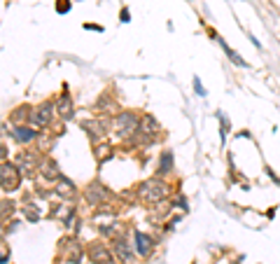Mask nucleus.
Masks as SVG:
<instances>
[{
	"label": "nucleus",
	"mask_w": 280,
	"mask_h": 264,
	"mask_svg": "<svg viewBox=\"0 0 280 264\" xmlns=\"http://www.w3.org/2000/svg\"><path fill=\"white\" fill-rule=\"evenodd\" d=\"M84 199H87V204H89V206L100 208V206H105V201L110 199V192H107L100 182H91L89 187L84 190Z\"/></svg>",
	"instance_id": "10"
},
{
	"label": "nucleus",
	"mask_w": 280,
	"mask_h": 264,
	"mask_svg": "<svg viewBox=\"0 0 280 264\" xmlns=\"http://www.w3.org/2000/svg\"><path fill=\"white\" fill-rule=\"evenodd\" d=\"M210 38H213V40L217 42L220 47H222V50H224V54L229 56V61H231V63H236V66H240V68H247V66H250V63H247V61H245V58H240V54H238V52H233V50H231L229 45H227V40H224V38H222V35H220V33H215V31H210Z\"/></svg>",
	"instance_id": "14"
},
{
	"label": "nucleus",
	"mask_w": 280,
	"mask_h": 264,
	"mask_svg": "<svg viewBox=\"0 0 280 264\" xmlns=\"http://www.w3.org/2000/svg\"><path fill=\"white\" fill-rule=\"evenodd\" d=\"M194 91H196L198 96H208L206 87H203V82H201V80H198V77H194Z\"/></svg>",
	"instance_id": "25"
},
{
	"label": "nucleus",
	"mask_w": 280,
	"mask_h": 264,
	"mask_svg": "<svg viewBox=\"0 0 280 264\" xmlns=\"http://www.w3.org/2000/svg\"><path fill=\"white\" fill-rule=\"evenodd\" d=\"M266 175H269V178H271V180H273V182H276V185H278V187H280V178H278V175H276V173H273V168H269V166H266Z\"/></svg>",
	"instance_id": "27"
},
{
	"label": "nucleus",
	"mask_w": 280,
	"mask_h": 264,
	"mask_svg": "<svg viewBox=\"0 0 280 264\" xmlns=\"http://www.w3.org/2000/svg\"><path fill=\"white\" fill-rule=\"evenodd\" d=\"M93 155H96V159L98 161H107V159H112V148L107 145V143H100V145H96V150H93Z\"/></svg>",
	"instance_id": "22"
},
{
	"label": "nucleus",
	"mask_w": 280,
	"mask_h": 264,
	"mask_svg": "<svg viewBox=\"0 0 280 264\" xmlns=\"http://www.w3.org/2000/svg\"><path fill=\"white\" fill-rule=\"evenodd\" d=\"M159 136H161V124L154 115H140V124H138V131L133 136L131 141H138L142 145H152V143L157 141Z\"/></svg>",
	"instance_id": "3"
},
{
	"label": "nucleus",
	"mask_w": 280,
	"mask_h": 264,
	"mask_svg": "<svg viewBox=\"0 0 280 264\" xmlns=\"http://www.w3.org/2000/svg\"><path fill=\"white\" fill-rule=\"evenodd\" d=\"M21 185V171H19L17 164H9V161H2L0 164V187L5 192H14L19 190Z\"/></svg>",
	"instance_id": "4"
},
{
	"label": "nucleus",
	"mask_w": 280,
	"mask_h": 264,
	"mask_svg": "<svg viewBox=\"0 0 280 264\" xmlns=\"http://www.w3.org/2000/svg\"><path fill=\"white\" fill-rule=\"evenodd\" d=\"M138 124H140V115L136 110H124L115 117L112 122V131L122 138V141H131L136 131H138Z\"/></svg>",
	"instance_id": "2"
},
{
	"label": "nucleus",
	"mask_w": 280,
	"mask_h": 264,
	"mask_svg": "<svg viewBox=\"0 0 280 264\" xmlns=\"http://www.w3.org/2000/svg\"><path fill=\"white\" fill-rule=\"evenodd\" d=\"M61 253H63V257H66L68 262L80 264V260H82V255H84V248H82V243L77 241V236H68V239L61 241Z\"/></svg>",
	"instance_id": "9"
},
{
	"label": "nucleus",
	"mask_w": 280,
	"mask_h": 264,
	"mask_svg": "<svg viewBox=\"0 0 280 264\" xmlns=\"http://www.w3.org/2000/svg\"><path fill=\"white\" fill-rule=\"evenodd\" d=\"M40 178L45 182H58L63 175H61V168H58V164L54 161V159H42V164H40Z\"/></svg>",
	"instance_id": "13"
},
{
	"label": "nucleus",
	"mask_w": 280,
	"mask_h": 264,
	"mask_svg": "<svg viewBox=\"0 0 280 264\" xmlns=\"http://www.w3.org/2000/svg\"><path fill=\"white\" fill-rule=\"evenodd\" d=\"M82 129L87 133H89V138L93 143L96 141H100L103 136L107 133V129H110V124L105 122V119H100V117H96V119H84L82 122Z\"/></svg>",
	"instance_id": "12"
},
{
	"label": "nucleus",
	"mask_w": 280,
	"mask_h": 264,
	"mask_svg": "<svg viewBox=\"0 0 280 264\" xmlns=\"http://www.w3.org/2000/svg\"><path fill=\"white\" fill-rule=\"evenodd\" d=\"M54 194H56V197H61L63 201H73V199L77 197V187H75L73 180L61 178V180L56 182V187H54Z\"/></svg>",
	"instance_id": "16"
},
{
	"label": "nucleus",
	"mask_w": 280,
	"mask_h": 264,
	"mask_svg": "<svg viewBox=\"0 0 280 264\" xmlns=\"http://www.w3.org/2000/svg\"><path fill=\"white\" fill-rule=\"evenodd\" d=\"M56 12H61V14H63V12H70V0H58Z\"/></svg>",
	"instance_id": "26"
},
{
	"label": "nucleus",
	"mask_w": 280,
	"mask_h": 264,
	"mask_svg": "<svg viewBox=\"0 0 280 264\" xmlns=\"http://www.w3.org/2000/svg\"><path fill=\"white\" fill-rule=\"evenodd\" d=\"M173 171V152L171 150H164L161 155H159V161H157V175H168Z\"/></svg>",
	"instance_id": "19"
},
{
	"label": "nucleus",
	"mask_w": 280,
	"mask_h": 264,
	"mask_svg": "<svg viewBox=\"0 0 280 264\" xmlns=\"http://www.w3.org/2000/svg\"><path fill=\"white\" fill-rule=\"evenodd\" d=\"M31 110H33L31 106H21V107H17V110H14V115H12V122H14V124H24V122H28V119H31Z\"/></svg>",
	"instance_id": "21"
},
{
	"label": "nucleus",
	"mask_w": 280,
	"mask_h": 264,
	"mask_svg": "<svg viewBox=\"0 0 280 264\" xmlns=\"http://www.w3.org/2000/svg\"><path fill=\"white\" fill-rule=\"evenodd\" d=\"M12 136H14L21 145H28V143L38 141V136H40V133L35 131V126H28V124H17V126H14V131H12Z\"/></svg>",
	"instance_id": "15"
},
{
	"label": "nucleus",
	"mask_w": 280,
	"mask_h": 264,
	"mask_svg": "<svg viewBox=\"0 0 280 264\" xmlns=\"http://www.w3.org/2000/svg\"><path fill=\"white\" fill-rule=\"evenodd\" d=\"M17 211V204L14 201H0V220H9Z\"/></svg>",
	"instance_id": "23"
},
{
	"label": "nucleus",
	"mask_w": 280,
	"mask_h": 264,
	"mask_svg": "<svg viewBox=\"0 0 280 264\" xmlns=\"http://www.w3.org/2000/svg\"><path fill=\"white\" fill-rule=\"evenodd\" d=\"M54 112H56V106H54L51 101H47V103H40L38 107H33V110H31V119H28V122L33 124V126H38V129H47V126H49V122L54 119Z\"/></svg>",
	"instance_id": "5"
},
{
	"label": "nucleus",
	"mask_w": 280,
	"mask_h": 264,
	"mask_svg": "<svg viewBox=\"0 0 280 264\" xmlns=\"http://www.w3.org/2000/svg\"><path fill=\"white\" fill-rule=\"evenodd\" d=\"M24 215L28 217V222H38V220L42 217V211H40V206H38V204H33V201H31V204H26V206H24Z\"/></svg>",
	"instance_id": "20"
},
{
	"label": "nucleus",
	"mask_w": 280,
	"mask_h": 264,
	"mask_svg": "<svg viewBox=\"0 0 280 264\" xmlns=\"http://www.w3.org/2000/svg\"><path fill=\"white\" fill-rule=\"evenodd\" d=\"M40 164H42V157L38 155V152H33V150H24V152H19L17 157V166L21 173H28L33 175L40 171Z\"/></svg>",
	"instance_id": "7"
},
{
	"label": "nucleus",
	"mask_w": 280,
	"mask_h": 264,
	"mask_svg": "<svg viewBox=\"0 0 280 264\" xmlns=\"http://www.w3.org/2000/svg\"><path fill=\"white\" fill-rule=\"evenodd\" d=\"M87 255H89V260L93 264H117L115 253L107 246H103L100 241H91L87 246Z\"/></svg>",
	"instance_id": "6"
},
{
	"label": "nucleus",
	"mask_w": 280,
	"mask_h": 264,
	"mask_svg": "<svg viewBox=\"0 0 280 264\" xmlns=\"http://www.w3.org/2000/svg\"><path fill=\"white\" fill-rule=\"evenodd\" d=\"M136 248H133V243H129V241L122 236H115V257L117 260H122L124 264H133L136 262Z\"/></svg>",
	"instance_id": "11"
},
{
	"label": "nucleus",
	"mask_w": 280,
	"mask_h": 264,
	"mask_svg": "<svg viewBox=\"0 0 280 264\" xmlns=\"http://www.w3.org/2000/svg\"><path fill=\"white\" fill-rule=\"evenodd\" d=\"M2 161H7V148H5V143H0V164Z\"/></svg>",
	"instance_id": "28"
},
{
	"label": "nucleus",
	"mask_w": 280,
	"mask_h": 264,
	"mask_svg": "<svg viewBox=\"0 0 280 264\" xmlns=\"http://www.w3.org/2000/svg\"><path fill=\"white\" fill-rule=\"evenodd\" d=\"M122 21H131V19H129V9H124L122 12Z\"/></svg>",
	"instance_id": "29"
},
{
	"label": "nucleus",
	"mask_w": 280,
	"mask_h": 264,
	"mask_svg": "<svg viewBox=\"0 0 280 264\" xmlns=\"http://www.w3.org/2000/svg\"><path fill=\"white\" fill-rule=\"evenodd\" d=\"M51 217H54V220H61V222L68 227V224H73L75 206H70V201H68V204H61V206H56L51 211Z\"/></svg>",
	"instance_id": "18"
},
{
	"label": "nucleus",
	"mask_w": 280,
	"mask_h": 264,
	"mask_svg": "<svg viewBox=\"0 0 280 264\" xmlns=\"http://www.w3.org/2000/svg\"><path fill=\"white\" fill-rule=\"evenodd\" d=\"M136 197H138L142 204L154 206V204L166 201V199L171 197V185H168L161 175H154V178H147V180L140 182L138 190H136Z\"/></svg>",
	"instance_id": "1"
},
{
	"label": "nucleus",
	"mask_w": 280,
	"mask_h": 264,
	"mask_svg": "<svg viewBox=\"0 0 280 264\" xmlns=\"http://www.w3.org/2000/svg\"><path fill=\"white\" fill-rule=\"evenodd\" d=\"M133 248H136V253H138L142 260H147V257L154 253V248H157V241L152 239L149 234H145V231L136 229V231H133Z\"/></svg>",
	"instance_id": "8"
},
{
	"label": "nucleus",
	"mask_w": 280,
	"mask_h": 264,
	"mask_svg": "<svg viewBox=\"0 0 280 264\" xmlns=\"http://www.w3.org/2000/svg\"><path fill=\"white\" fill-rule=\"evenodd\" d=\"M215 115H217L220 124H222V129H220V136H222V141H227V133H229V119H227L222 112H215Z\"/></svg>",
	"instance_id": "24"
},
{
	"label": "nucleus",
	"mask_w": 280,
	"mask_h": 264,
	"mask_svg": "<svg viewBox=\"0 0 280 264\" xmlns=\"http://www.w3.org/2000/svg\"><path fill=\"white\" fill-rule=\"evenodd\" d=\"M54 106H56V115L61 117V119H66V122H68V119H73L75 107H73V99H70V94H61Z\"/></svg>",
	"instance_id": "17"
}]
</instances>
